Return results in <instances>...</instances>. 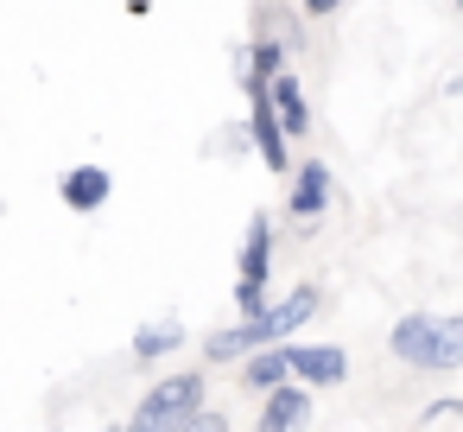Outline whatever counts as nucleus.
<instances>
[{
  "label": "nucleus",
  "mask_w": 463,
  "mask_h": 432,
  "mask_svg": "<svg viewBox=\"0 0 463 432\" xmlns=\"http://www.w3.org/2000/svg\"><path fill=\"white\" fill-rule=\"evenodd\" d=\"M235 299H241V312H248V318L260 312V286H248V280H241V286H235Z\"/></svg>",
  "instance_id": "nucleus-13"
},
{
  "label": "nucleus",
  "mask_w": 463,
  "mask_h": 432,
  "mask_svg": "<svg viewBox=\"0 0 463 432\" xmlns=\"http://www.w3.org/2000/svg\"><path fill=\"white\" fill-rule=\"evenodd\" d=\"M457 369H463V356H457Z\"/></svg>",
  "instance_id": "nucleus-15"
},
{
  "label": "nucleus",
  "mask_w": 463,
  "mask_h": 432,
  "mask_svg": "<svg viewBox=\"0 0 463 432\" xmlns=\"http://www.w3.org/2000/svg\"><path fill=\"white\" fill-rule=\"evenodd\" d=\"M311 312H317V293H311V286H298L286 305L254 312V318H248V324H235V331H216V337H210V362H229V356H248V350H260V343H279V337H292Z\"/></svg>",
  "instance_id": "nucleus-1"
},
{
  "label": "nucleus",
  "mask_w": 463,
  "mask_h": 432,
  "mask_svg": "<svg viewBox=\"0 0 463 432\" xmlns=\"http://www.w3.org/2000/svg\"><path fill=\"white\" fill-rule=\"evenodd\" d=\"M248 381H254V388L286 381V350H279V343H260V350H254V362H248Z\"/></svg>",
  "instance_id": "nucleus-11"
},
{
  "label": "nucleus",
  "mask_w": 463,
  "mask_h": 432,
  "mask_svg": "<svg viewBox=\"0 0 463 432\" xmlns=\"http://www.w3.org/2000/svg\"><path fill=\"white\" fill-rule=\"evenodd\" d=\"M178 337H184V331H178V324H146V331H140V337H134V350H140V356H159V350H172V343H178Z\"/></svg>",
  "instance_id": "nucleus-12"
},
{
  "label": "nucleus",
  "mask_w": 463,
  "mask_h": 432,
  "mask_svg": "<svg viewBox=\"0 0 463 432\" xmlns=\"http://www.w3.org/2000/svg\"><path fill=\"white\" fill-rule=\"evenodd\" d=\"M393 356L412 369H457L463 356V318H400L393 324Z\"/></svg>",
  "instance_id": "nucleus-2"
},
{
  "label": "nucleus",
  "mask_w": 463,
  "mask_h": 432,
  "mask_svg": "<svg viewBox=\"0 0 463 432\" xmlns=\"http://www.w3.org/2000/svg\"><path fill=\"white\" fill-rule=\"evenodd\" d=\"M286 375H305L311 388H336L349 375V356L336 343H305V350H286Z\"/></svg>",
  "instance_id": "nucleus-4"
},
{
  "label": "nucleus",
  "mask_w": 463,
  "mask_h": 432,
  "mask_svg": "<svg viewBox=\"0 0 463 432\" xmlns=\"http://www.w3.org/2000/svg\"><path fill=\"white\" fill-rule=\"evenodd\" d=\"M254 140H260V159H267V172H286L292 159H286V134H279V121H273V102H267V90H254Z\"/></svg>",
  "instance_id": "nucleus-8"
},
{
  "label": "nucleus",
  "mask_w": 463,
  "mask_h": 432,
  "mask_svg": "<svg viewBox=\"0 0 463 432\" xmlns=\"http://www.w3.org/2000/svg\"><path fill=\"white\" fill-rule=\"evenodd\" d=\"M305 7H311V14H336V7H343V0H305Z\"/></svg>",
  "instance_id": "nucleus-14"
},
{
  "label": "nucleus",
  "mask_w": 463,
  "mask_h": 432,
  "mask_svg": "<svg viewBox=\"0 0 463 432\" xmlns=\"http://www.w3.org/2000/svg\"><path fill=\"white\" fill-rule=\"evenodd\" d=\"M197 407H203V375H165V381L140 400V413H134L128 432H178Z\"/></svg>",
  "instance_id": "nucleus-3"
},
{
  "label": "nucleus",
  "mask_w": 463,
  "mask_h": 432,
  "mask_svg": "<svg viewBox=\"0 0 463 432\" xmlns=\"http://www.w3.org/2000/svg\"><path fill=\"white\" fill-rule=\"evenodd\" d=\"M267 83H273V90H267V102H273V121H279V134H305V128H311V109H305V90H298V77L273 71Z\"/></svg>",
  "instance_id": "nucleus-6"
},
{
  "label": "nucleus",
  "mask_w": 463,
  "mask_h": 432,
  "mask_svg": "<svg viewBox=\"0 0 463 432\" xmlns=\"http://www.w3.org/2000/svg\"><path fill=\"white\" fill-rule=\"evenodd\" d=\"M324 204H330V172H324L317 159H305V166H298V185H292V210H298V223L324 216Z\"/></svg>",
  "instance_id": "nucleus-9"
},
{
  "label": "nucleus",
  "mask_w": 463,
  "mask_h": 432,
  "mask_svg": "<svg viewBox=\"0 0 463 432\" xmlns=\"http://www.w3.org/2000/svg\"><path fill=\"white\" fill-rule=\"evenodd\" d=\"M109 432H115V426H109Z\"/></svg>",
  "instance_id": "nucleus-17"
},
{
  "label": "nucleus",
  "mask_w": 463,
  "mask_h": 432,
  "mask_svg": "<svg viewBox=\"0 0 463 432\" xmlns=\"http://www.w3.org/2000/svg\"><path fill=\"white\" fill-rule=\"evenodd\" d=\"M109 191H115V178H109L102 166H77V172H64V210H102Z\"/></svg>",
  "instance_id": "nucleus-7"
},
{
  "label": "nucleus",
  "mask_w": 463,
  "mask_h": 432,
  "mask_svg": "<svg viewBox=\"0 0 463 432\" xmlns=\"http://www.w3.org/2000/svg\"><path fill=\"white\" fill-rule=\"evenodd\" d=\"M305 419H311V394H305V388H286V381H273V388H267L260 432H305Z\"/></svg>",
  "instance_id": "nucleus-5"
},
{
  "label": "nucleus",
  "mask_w": 463,
  "mask_h": 432,
  "mask_svg": "<svg viewBox=\"0 0 463 432\" xmlns=\"http://www.w3.org/2000/svg\"><path fill=\"white\" fill-rule=\"evenodd\" d=\"M267 267H273V229H267V216H254V223H248V248H241V280L260 286Z\"/></svg>",
  "instance_id": "nucleus-10"
},
{
  "label": "nucleus",
  "mask_w": 463,
  "mask_h": 432,
  "mask_svg": "<svg viewBox=\"0 0 463 432\" xmlns=\"http://www.w3.org/2000/svg\"><path fill=\"white\" fill-rule=\"evenodd\" d=\"M457 7H463V0H457Z\"/></svg>",
  "instance_id": "nucleus-16"
}]
</instances>
